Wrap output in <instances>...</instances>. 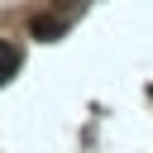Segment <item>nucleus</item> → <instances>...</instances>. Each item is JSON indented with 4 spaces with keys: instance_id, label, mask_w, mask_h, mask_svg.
<instances>
[{
    "instance_id": "f03ea898",
    "label": "nucleus",
    "mask_w": 153,
    "mask_h": 153,
    "mask_svg": "<svg viewBox=\"0 0 153 153\" xmlns=\"http://www.w3.org/2000/svg\"><path fill=\"white\" fill-rule=\"evenodd\" d=\"M19 72V48H10L5 38H0V81H10Z\"/></svg>"
},
{
    "instance_id": "f257e3e1",
    "label": "nucleus",
    "mask_w": 153,
    "mask_h": 153,
    "mask_svg": "<svg viewBox=\"0 0 153 153\" xmlns=\"http://www.w3.org/2000/svg\"><path fill=\"white\" fill-rule=\"evenodd\" d=\"M29 33H33V38H48V43H53V38H62V19H53V14H38V19L29 24Z\"/></svg>"
}]
</instances>
